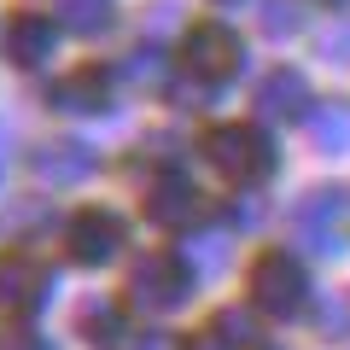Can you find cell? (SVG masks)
<instances>
[{
	"label": "cell",
	"mask_w": 350,
	"mask_h": 350,
	"mask_svg": "<svg viewBox=\"0 0 350 350\" xmlns=\"http://www.w3.org/2000/svg\"><path fill=\"white\" fill-rule=\"evenodd\" d=\"M245 298H251V310H262V315H298L304 298H310V275H304V262L292 257V251H262V257L251 262Z\"/></svg>",
	"instance_id": "6da1fadb"
},
{
	"label": "cell",
	"mask_w": 350,
	"mask_h": 350,
	"mask_svg": "<svg viewBox=\"0 0 350 350\" xmlns=\"http://www.w3.org/2000/svg\"><path fill=\"white\" fill-rule=\"evenodd\" d=\"M199 158H211L216 170L234 175V181H262V175L275 170V146H269L262 129H251V123H216V129H204Z\"/></svg>",
	"instance_id": "7a4b0ae2"
},
{
	"label": "cell",
	"mask_w": 350,
	"mask_h": 350,
	"mask_svg": "<svg viewBox=\"0 0 350 350\" xmlns=\"http://www.w3.org/2000/svg\"><path fill=\"white\" fill-rule=\"evenodd\" d=\"M292 228H298V239L310 251H321V257H338L350 239V187H321L310 193V199L292 211Z\"/></svg>",
	"instance_id": "3957f363"
},
{
	"label": "cell",
	"mask_w": 350,
	"mask_h": 350,
	"mask_svg": "<svg viewBox=\"0 0 350 350\" xmlns=\"http://www.w3.org/2000/svg\"><path fill=\"white\" fill-rule=\"evenodd\" d=\"M187 292H193V269L175 251H146L129 275V298L140 310H175V304H187Z\"/></svg>",
	"instance_id": "277c9868"
},
{
	"label": "cell",
	"mask_w": 350,
	"mask_h": 350,
	"mask_svg": "<svg viewBox=\"0 0 350 350\" xmlns=\"http://www.w3.org/2000/svg\"><path fill=\"white\" fill-rule=\"evenodd\" d=\"M239 59H245L239 36L228 24H216V18L193 24L187 41H181V64H187L199 82H228V76H239Z\"/></svg>",
	"instance_id": "5b68a950"
},
{
	"label": "cell",
	"mask_w": 350,
	"mask_h": 350,
	"mask_svg": "<svg viewBox=\"0 0 350 350\" xmlns=\"http://www.w3.org/2000/svg\"><path fill=\"white\" fill-rule=\"evenodd\" d=\"M123 239H129V222L117 211H105V204H94V211H82L70 222L64 245H70L76 262H111L117 251H123Z\"/></svg>",
	"instance_id": "8992f818"
},
{
	"label": "cell",
	"mask_w": 350,
	"mask_h": 350,
	"mask_svg": "<svg viewBox=\"0 0 350 350\" xmlns=\"http://www.w3.org/2000/svg\"><path fill=\"white\" fill-rule=\"evenodd\" d=\"M146 216L158 228H193L204 216V193L181 170H163V175H152V187H146Z\"/></svg>",
	"instance_id": "52a82bcc"
},
{
	"label": "cell",
	"mask_w": 350,
	"mask_h": 350,
	"mask_svg": "<svg viewBox=\"0 0 350 350\" xmlns=\"http://www.w3.org/2000/svg\"><path fill=\"white\" fill-rule=\"evenodd\" d=\"M47 292H53V275H47L41 257H29V251H6L0 257V304L6 310L29 315V310L47 304Z\"/></svg>",
	"instance_id": "ba28073f"
},
{
	"label": "cell",
	"mask_w": 350,
	"mask_h": 350,
	"mask_svg": "<svg viewBox=\"0 0 350 350\" xmlns=\"http://www.w3.org/2000/svg\"><path fill=\"white\" fill-rule=\"evenodd\" d=\"M53 105H59V111H76V117L105 111V105H111V70H105V64H82V70L59 76V82H53Z\"/></svg>",
	"instance_id": "9c48e42d"
},
{
	"label": "cell",
	"mask_w": 350,
	"mask_h": 350,
	"mask_svg": "<svg viewBox=\"0 0 350 350\" xmlns=\"http://www.w3.org/2000/svg\"><path fill=\"white\" fill-rule=\"evenodd\" d=\"M257 111L269 117V123H298V117L310 111V82H304L298 70L262 76V88H257Z\"/></svg>",
	"instance_id": "30bf717a"
},
{
	"label": "cell",
	"mask_w": 350,
	"mask_h": 350,
	"mask_svg": "<svg viewBox=\"0 0 350 350\" xmlns=\"http://www.w3.org/2000/svg\"><path fill=\"white\" fill-rule=\"evenodd\" d=\"M53 41H59V24L24 12V18H12V24H6V59L24 64V70H36V64L53 59Z\"/></svg>",
	"instance_id": "8fae6325"
},
{
	"label": "cell",
	"mask_w": 350,
	"mask_h": 350,
	"mask_svg": "<svg viewBox=\"0 0 350 350\" xmlns=\"http://www.w3.org/2000/svg\"><path fill=\"white\" fill-rule=\"evenodd\" d=\"M36 170L47 175V181H82V175L94 170V152L76 146V140H53V146H41Z\"/></svg>",
	"instance_id": "7c38bea8"
},
{
	"label": "cell",
	"mask_w": 350,
	"mask_h": 350,
	"mask_svg": "<svg viewBox=\"0 0 350 350\" xmlns=\"http://www.w3.org/2000/svg\"><path fill=\"white\" fill-rule=\"evenodd\" d=\"M310 135H315V146H327V152H338V146H350V105H310Z\"/></svg>",
	"instance_id": "4fadbf2b"
},
{
	"label": "cell",
	"mask_w": 350,
	"mask_h": 350,
	"mask_svg": "<svg viewBox=\"0 0 350 350\" xmlns=\"http://www.w3.org/2000/svg\"><path fill=\"white\" fill-rule=\"evenodd\" d=\"M82 333L94 338L100 350H117V345L129 338V321H123L117 304H88V310H82Z\"/></svg>",
	"instance_id": "5bb4252c"
},
{
	"label": "cell",
	"mask_w": 350,
	"mask_h": 350,
	"mask_svg": "<svg viewBox=\"0 0 350 350\" xmlns=\"http://www.w3.org/2000/svg\"><path fill=\"white\" fill-rule=\"evenodd\" d=\"M211 333L228 338L222 350H251V345H262V338H257V321H251V310H222V315L211 321Z\"/></svg>",
	"instance_id": "9a60e30c"
},
{
	"label": "cell",
	"mask_w": 350,
	"mask_h": 350,
	"mask_svg": "<svg viewBox=\"0 0 350 350\" xmlns=\"http://www.w3.org/2000/svg\"><path fill=\"white\" fill-rule=\"evenodd\" d=\"M59 18H64V29H76V36H94V29L111 24V6H105V0H64Z\"/></svg>",
	"instance_id": "2e32d148"
},
{
	"label": "cell",
	"mask_w": 350,
	"mask_h": 350,
	"mask_svg": "<svg viewBox=\"0 0 350 350\" xmlns=\"http://www.w3.org/2000/svg\"><path fill=\"white\" fill-rule=\"evenodd\" d=\"M298 12H304V0H269L262 6V29L269 36H292L298 29Z\"/></svg>",
	"instance_id": "e0dca14e"
},
{
	"label": "cell",
	"mask_w": 350,
	"mask_h": 350,
	"mask_svg": "<svg viewBox=\"0 0 350 350\" xmlns=\"http://www.w3.org/2000/svg\"><path fill=\"white\" fill-rule=\"evenodd\" d=\"M0 350H47V338H41L36 327L12 321V327H0Z\"/></svg>",
	"instance_id": "ac0fdd59"
},
{
	"label": "cell",
	"mask_w": 350,
	"mask_h": 350,
	"mask_svg": "<svg viewBox=\"0 0 350 350\" xmlns=\"http://www.w3.org/2000/svg\"><path fill=\"white\" fill-rule=\"evenodd\" d=\"M350 327V298H338L333 310H321V333H345Z\"/></svg>",
	"instance_id": "d6986e66"
},
{
	"label": "cell",
	"mask_w": 350,
	"mask_h": 350,
	"mask_svg": "<svg viewBox=\"0 0 350 350\" xmlns=\"http://www.w3.org/2000/svg\"><path fill=\"white\" fill-rule=\"evenodd\" d=\"M321 47H327V53H338V59H350V36H327Z\"/></svg>",
	"instance_id": "ffe728a7"
},
{
	"label": "cell",
	"mask_w": 350,
	"mask_h": 350,
	"mask_svg": "<svg viewBox=\"0 0 350 350\" xmlns=\"http://www.w3.org/2000/svg\"><path fill=\"white\" fill-rule=\"evenodd\" d=\"M211 6H239V0H211Z\"/></svg>",
	"instance_id": "44dd1931"
}]
</instances>
